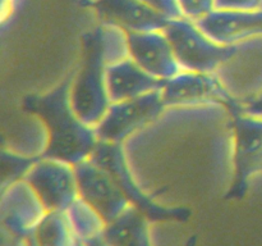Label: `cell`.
Segmentation results:
<instances>
[{"label":"cell","instance_id":"cell-1","mask_svg":"<svg viewBox=\"0 0 262 246\" xmlns=\"http://www.w3.org/2000/svg\"><path fill=\"white\" fill-rule=\"evenodd\" d=\"M214 8L219 10L262 12V0H215Z\"/></svg>","mask_w":262,"mask_h":246},{"label":"cell","instance_id":"cell-2","mask_svg":"<svg viewBox=\"0 0 262 246\" xmlns=\"http://www.w3.org/2000/svg\"><path fill=\"white\" fill-rule=\"evenodd\" d=\"M182 12L191 17H201L211 12L215 7V0H177Z\"/></svg>","mask_w":262,"mask_h":246}]
</instances>
